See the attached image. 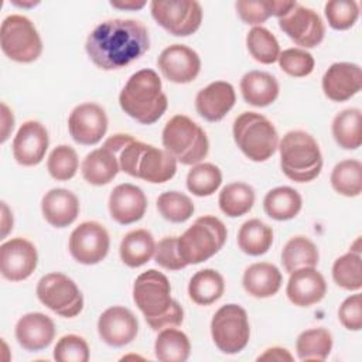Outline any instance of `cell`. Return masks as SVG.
<instances>
[{"instance_id": "cell-1", "label": "cell", "mask_w": 362, "mask_h": 362, "mask_svg": "<svg viewBox=\"0 0 362 362\" xmlns=\"http://www.w3.org/2000/svg\"><path fill=\"white\" fill-rule=\"evenodd\" d=\"M150 48L146 25L132 18H110L98 24L88 35L85 51L103 71H115L139 59Z\"/></svg>"}, {"instance_id": "cell-2", "label": "cell", "mask_w": 362, "mask_h": 362, "mask_svg": "<svg viewBox=\"0 0 362 362\" xmlns=\"http://www.w3.org/2000/svg\"><path fill=\"white\" fill-rule=\"evenodd\" d=\"M133 301L154 331L178 327L184 321V310L171 297V284L167 276L156 269H148L136 277Z\"/></svg>"}, {"instance_id": "cell-3", "label": "cell", "mask_w": 362, "mask_h": 362, "mask_svg": "<svg viewBox=\"0 0 362 362\" xmlns=\"http://www.w3.org/2000/svg\"><path fill=\"white\" fill-rule=\"evenodd\" d=\"M119 105L136 122L141 124L156 123L168 106L158 74L150 68L134 72L119 93Z\"/></svg>"}, {"instance_id": "cell-4", "label": "cell", "mask_w": 362, "mask_h": 362, "mask_svg": "<svg viewBox=\"0 0 362 362\" xmlns=\"http://www.w3.org/2000/svg\"><path fill=\"white\" fill-rule=\"evenodd\" d=\"M116 154L120 171L151 184L167 182L177 173V160L168 151L134 137Z\"/></svg>"}, {"instance_id": "cell-5", "label": "cell", "mask_w": 362, "mask_h": 362, "mask_svg": "<svg viewBox=\"0 0 362 362\" xmlns=\"http://www.w3.org/2000/svg\"><path fill=\"white\" fill-rule=\"evenodd\" d=\"M283 174L296 182H310L322 170V154L317 140L304 130H290L279 141Z\"/></svg>"}, {"instance_id": "cell-6", "label": "cell", "mask_w": 362, "mask_h": 362, "mask_svg": "<svg viewBox=\"0 0 362 362\" xmlns=\"http://www.w3.org/2000/svg\"><path fill=\"white\" fill-rule=\"evenodd\" d=\"M161 141L164 150L184 165L201 163L209 151L206 133L185 115H175L165 123Z\"/></svg>"}, {"instance_id": "cell-7", "label": "cell", "mask_w": 362, "mask_h": 362, "mask_svg": "<svg viewBox=\"0 0 362 362\" xmlns=\"http://www.w3.org/2000/svg\"><path fill=\"white\" fill-rule=\"evenodd\" d=\"M232 134L238 148L255 163L269 160L279 147L274 124L256 112L240 113L233 122Z\"/></svg>"}, {"instance_id": "cell-8", "label": "cell", "mask_w": 362, "mask_h": 362, "mask_svg": "<svg viewBox=\"0 0 362 362\" xmlns=\"http://www.w3.org/2000/svg\"><path fill=\"white\" fill-rule=\"evenodd\" d=\"M226 226L212 215H204L178 236V253L189 264H199L216 255L226 242Z\"/></svg>"}, {"instance_id": "cell-9", "label": "cell", "mask_w": 362, "mask_h": 362, "mask_svg": "<svg viewBox=\"0 0 362 362\" xmlns=\"http://www.w3.org/2000/svg\"><path fill=\"white\" fill-rule=\"evenodd\" d=\"M0 47L8 59L20 64L34 62L42 54V41L34 23L21 14H10L3 20Z\"/></svg>"}, {"instance_id": "cell-10", "label": "cell", "mask_w": 362, "mask_h": 362, "mask_svg": "<svg viewBox=\"0 0 362 362\" xmlns=\"http://www.w3.org/2000/svg\"><path fill=\"white\" fill-rule=\"evenodd\" d=\"M211 335L215 346L228 355L243 351L250 338L247 313L239 304H225L211 320Z\"/></svg>"}, {"instance_id": "cell-11", "label": "cell", "mask_w": 362, "mask_h": 362, "mask_svg": "<svg viewBox=\"0 0 362 362\" xmlns=\"http://www.w3.org/2000/svg\"><path fill=\"white\" fill-rule=\"evenodd\" d=\"M37 297L55 314L74 318L83 310V296L76 283L64 273H48L38 280Z\"/></svg>"}, {"instance_id": "cell-12", "label": "cell", "mask_w": 362, "mask_h": 362, "mask_svg": "<svg viewBox=\"0 0 362 362\" xmlns=\"http://www.w3.org/2000/svg\"><path fill=\"white\" fill-rule=\"evenodd\" d=\"M150 11L156 23L175 37L194 34L202 23V7L195 0H154Z\"/></svg>"}, {"instance_id": "cell-13", "label": "cell", "mask_w": 362, "mask_h": 362, "mask_svg": "<svg viewBox=\"0 0 362 362\" xmlns=\"http://www.w3.org/2000/svg\"><path fill=\"white\" fill-rule=\"evenodd\" d=\"M110 238L106 228L96 221L79 223L71 233L68 249L71 256L81 264H98L109 253Z\"/></svg>"}, {"instance_id": "cell-14", "label": "cell", "mask_w": 362, "mask_h": 362, "mask_svg": "<svg viewBox=\"0 0 362 362\" xmlns=\"http://www.w3.org/2000/svg\"><path fill=\"white\" fill-rule=\"evenodd\" d=\"M279 27L303 49L320 45L325 35V25L318 13L298 3L279 18Z\"/></svg>"}, {"instance_id": "cell-15", "label": "cell", "mask_w": 362, "mask_h": 362, "mask_svg": "<svg viewBox=\"0 0 362 362\" xmlns=\"http://www.w3.org/2000/svg\"><path fill=\"white\" fill-rule=\"evenodd\" d=\"M68 130L78 144H98L107 132V116L105 109L93 102L75 106L68 117Z\"/></svg>"}, {"instance_id": "cell-16", "label": "cell", "mask_w": 362, "mask_h": 362, "mask_svg": "<svg viewBox=\"0 0 362 362\" xmlns=\"http://www.w3.org/2000/svg\"><path fill=\"white\" fill-rule=\"evenodd\" d=\"M38 264L35 246L25 238H13L0 246V272L6 280L23 281Z\"/></svg>"}, {"instance_id": "cell-17", "label": "cell", "mask_w": 362, "mask_h": 362, "mask_svg": "<svg viewBox=\"0 0 362 362\" xmlns=\"http://www.w3.org/2000/svg\"><path fill=\"white\" fill-rule=\"evenodd\" d=\"M157 66L165 79L174 83H189L201 71V58L184 44H173L161 51Z\"/></svg>"}, {"instance_id": "cell-18", "label": "cell", "mask_w": 362, "mask_h": 362, "mask_svg": "<svg viewBox=\"0 0 362 362\" xmlns=\"http://www.w3.org/2000/svg\"><path fill=\"white\" fill-rule=\"evenodd\" d=\"M49 146V137L45 126L38 120H27L17 130L13 139V157L24 167L40 164Z\"/></svg>"}, {"instance_id": "cell-19", "label": "cell", "mask_w": 362, "mask_h": 362, "mask_svg": "<svg viewBox=\"0 0 362 362\" xmlns=\"http://www.w3.org/2000/svg\"><path fill=\"white\" fill-rule=\"evenodd\" d=\"M137 332L139 321L136 315L122 305L106 308L98 320V334L109 346H124L136 338Z\"/></svg>"}, {"instance_id": "cell-20", "label": "cell", "mask_w": 362, "mask_h": 362, "mask_svg": "<svg viewBox=\"0 0 362 362\" xmlns=\"http://www.w3.org/2000/svg\"><path fill=\"white\" fill-rule=\"evenodd\" d=\"M324 95L332 102H345L359 93L362 69L354 62H334L321 81Z\"/></svg>"}, {"instance_id": "cell-21", "label": "cell", "mask_w": 362, "mask_h": 362, "mask_svg": "<svg viewBox=\"0 0 362 362\" xmlns=\"http://www.w3.org/2000/svg\"><path fill=\"white\" fill-rule=\"evenodd\" d=\"M107 206L113 221L120 225H130L144 216L147 209V198L140 187L130 182H123L112 189Z\"/></svg>"}, {"instance_id": "cell-22", "label": "cell", "mask_w": 362, "mask_h": 362, "mask_svg": "<svg viewBox=\"0 0 362 362\" xmlns=\"http://www.w3.org/2000/svg\"><path fill=\"white\" fill-rule=\"evenodd\" d=\"M286 294L297 307H311L327 294V281L315 267H301L290 273Z\"/></svg>"}, {"instance_id": "cell-23", "label": "cell", "mask_w": 362, "mask_h": 362, "mask_svg": "<svg viewBox=\"0 0 362 362\" xmlns=\"http://www.w3.org/2000/svg\"><path fill=\"white\" fill-rule=\"evenodd\" d=\"M236 93L232 83L215 81L201 89L195 96L197 113L206 122L222 120L235 106Z\"/></svg>"}, {"instance_id": "cell-24", "label": "cell", "mask_w": 362, "mask_h": 362, "mask_svg": "<svg viewBox=\"0 0 362 362\" xmlns=\"http://www.w3.org/2000/svg\"><path fill=\"white\" fill-rule=\"evenodd\" d=\"M17 342L30 352L45 349L55 338L54 321L42 313H27L16 324Z\"/></svg>"}, {"instance_id": "cell-25", "label": "cell", "mask_w": 362, "mask_h": 362, "mask_svg": "<svg viewBox=\"0 0 362 362\" xmlns=\"http://www.w3.org/2000/svg\"><path fill=\"white\" fill-rule=\"evenodd\" d=\"M44 219L54 228L72 225L79 215L78 197L65 188H52L41 199Z\"/></svg>"}, {"instance_id": "cell-26", "label": "cell", "mask_w": 362, "mask_h": 362, "mask_svg": "<svg viewBox=\"0 0 362 362\" xmlns=\"http://www.w3.org/2000/svg\"><path fill=\"white\" fill-rule=\"evenodd\" d=\"M281 283V272L277 266L267 262L250 264L246 267L242 277L245 291L256 298H267L274 296L280 290Z\"/></svg>"}, {"instance_id": "cell-27", "label": "cell", "mask_w": 362, "mask_h": 362, "mask_svg": "<svg viewBox=\"0 0 362 362\" xmlns=\"http://www.w3.org/2000/svg\"><path fill=\"white\" fill-rule=\"evenodd\" d=\"M240 92L246 103L256 107L272 105L280 92L277 79L264 71H249L240 79Z\"/></svg>"}, {"instance_id": "cell-28", "label": "cell", "mask_w": 362, "mask_h": 362, "mask_svg": "<svg viewBox=\"0 0 362 362\" xmlns=\"http://www.w3.org/2000/svg\"><path fill=\"white\" fill-rule=\"evenodd\" d=\"M120 171L119 160L115 151L102 146L86 154L81 164V173L83 180L90 185H106Z\"/></svg>"}, {"instance_id": "cell-29", "label": "cell", "mask_w": 362, "mask_h": 362, "mask_svg": "<svg viewBox=\"0 0 362 362\" xmlns=\"http://www.w3.org/2000/svg\"><path fill=\"white\" fill-rule=\"evenodd\" d=\"M301 208L303 198L300 192L287 185L270 189L263 198V209L274 221H290L298 215Z\"/></svg>"}, {"instance_id": "cell-30", "label": "cell", "mask_w": 362, "mask_h": 362, "mask_svg": "<svg viewBox=\"0 0 362 362\" xmlns=\"http://www.w3.org/2000/svg\"><path fill=\"white\" fill-rule=\"evenodd\" d=\"M154 250L156 240L147 229H134L127 232L119 247L122 262L133 269L146 264L154 256Z\"/></svg>"}, {"instance_id": "cell-31", "label": "cell", "mask_w": 362, "mask_h": 362, "mask_svg": "<svg viewBox=\"0 0 362 362\" xmlns=\"http://www.w3.org/2000/svg\"><path fill=\"white\" fill-rule=\"evenodd\" d=\"M296 4L297 1H284V0H266V1L239 0L235 3V8L238 16L245 24L257 27V25H262L272 16L277 18L286 16Z\"/></svg>"}, {"instance_id": "cell-32", "label": "cell", "mask_w": 362, "mask_h": 362, "mask_svg": "<svg viewBox=\"0 0 362 362\" xmlns=\"http://www.w3.org/2000/svg\"><path fill=\"white\" fill-rule=\"evenodd\" d=\"M362 112L358 107L344 109L335 115L331 124L334 140L341 148L356 150L362 144Z\"/></svg>"}, {"instance_id": "cell-33", "label": "cell", "mask_w": 362, "mask_h": 362, "mask_svg": "<svg viewBox=\"0 0 362 362\" xmlns=\"http://www.w3.org/2000/svg\"><path fill=\"white\" fill-rule=\"evenodd\" d=\"M225 291V280L215 269L198 270L188 283V296L198 305L218 301Z\"/></svg>"}, {"instance_id": "cell-34", "label": "cell", "mask_w": 362, "mask_h": 362, "mask_svg": "<svg viewBox=\"0 0 362 362\" xmlns=\"http://www.w3.org/2000/svg\"><path fill=\"white\" fill-rule=\"evenodd\" d=\"M273 245V229L263 221L253 218L242 223L238 232V246L249 256H260Z\"/></svg>"}, {"instance_id": "cell-35", "label": "cell", "mask_w": 362, "mask_h": 362, "mask_svg": "<svg viewBox=\"0 0 362 362\" xmlns=\"http://www.w3.org/2000/svg\"><path fill=\"white\" fill-rule=\"evenodd\" d=\"M154 354L161 362H185L191 354V344L185 332L167 327L160 329L156 338Z\"/></svg>"}, {"instance_id": "cell-36", "label": "cell", "mask_w": 362, "mask_h": 362, "mask_svg": "<svg viewBox=\"0 0 362 362\" xmlns=\"http://www.w3.org/2000/svg\"><path fill=\"white\" fill-rule=\"evenodd\" d=\"M320 262V252L313 240L305 236H293L281 250V263L287 273L301 267H315Z\"/></svg>"}, {"instance_id": "cell-37", "label": "cell", "mask_w": 362, "mask_h": 362, "mask_svg": "<svg viewBox=\"0 0 362 362\" xmlns=\"http://www.w3.org/2000/svg\"><path fill=\"white\" fill-rule=\"evenodd\" d=\"M334 339L327 328H310L303 331L296 341L300 361H325L332 351Z\"/></svg>"}, {"instance_id": "cell-38", "label": "cell", "mask_w": 362, "mask_h": 362, "mask_svg": "<svg viewBox=\"0 0 362 362\" xmlns=\"http://www.w3.org/2000/svg\"><path fill=\"white\" fill-rule=\"evenodd\" d=\"M255 189L246 182L226 184L218 197L219 209L229 218H239L247 214L255 204Z\"/></svg>"}, {"instance_id": "cell-39", "label": "cell", "mask_w": 362, "mask_h": 362, "mask_svg": "<svg viewBox=\"0 0 362 362\" xmlns=\"http://www.w3.org/2000/svg\"><path fill=\"white\" fill-rule=\"evenodd\" d=\"M331 187L344 197H358L362 192V164L359 160L348 158L337 163L331 171Z\"/></svg>"}, {"instance_id": "cell-40", "label": "cell", "mask_w": 362, "mask_h": 362, "mask_svg": "<svg viewBox=\"0 0 362 362\" xmlns=\"http://www.w3.org/2000/svg\"><path fill=\"white\" fill-rule=\"evenodd\" d=\"M246 47L252 58L264 65L274 64L281 52L277 38L262 25L249 30L246 35Z\"/></svg>"}, {"instance_id": "cell-41", "label": "cell", "mask_w": 362, "mask_h": 362, "mask_svg": "<svg viewBox=\"0 0 362 362\" xmlns=\"http://www.w3.org/2000/svg\"><path fill=\"white\" fill-rule=\"evenodd\" d=\"M187 188L197 197H209L222 184V173L212 163H198L187 174Z\"/></svg>"}, {"instance_id": "cell-42", "label": "cell", "mask_w": 362, "mask_h": 362, "mask_svg": "<svg viewBox=\"0 0 362 362\" xmlns=\"http://www.w3.org/2000/svg\"><path fill=\"white\" fill-rule=\"evenodd\" d=\"M332 279L344 290L358 291L362 287V267L361 255L348 252L332 264Z\"/></svg>"}, {"instance_id": "cell-43", "label": "cell", "mask_w": 362, "mask_h": 362, "mask_svg": "<svg viewBox=\"0 0 362 362\" xmlns=\"http://www.w3.org/2000/svg\"><path fill=\"white\" fill-rule=\"evenodd\" d=\"M157 209L160 215L173 223H182L188 221L195 208L191 198L180 191H167L158 195Z\"/></svg>"}, {"instance_id": "cell-44", "label": "cell", "mask_w": 362, "mask_h": 362, "mask_svg": "<svg viewBox=\"0 0 362 362\" xmlns=\"http://www.w3.org/2000/svg\"><path fill=\"white\" fill-rule=\"evenodd\" d=\"M79 167V158L74 147L68 144L57 146L48 156L47 170L57 181H68L75 177Z\"/></svg>"}, {"instance_id": "cell-45", "label": "cell", "mask_w": 362, "mask_h": 362, "mask_svg": "<svg viewBox=\"0 0 362 362\" xmlns=\"http://www.w3.org/2000/svg\"><path fill=\"white\" fill-rule=\"evenodd\" d=\"M328 25L337 31L349 30L359 18V4L354 0H331L324 6Z\"/></svg>"}, {"instance_id": "cell-46", "label": "cell", "mask_w": 362, "mask_h": 362, "mask_svg": "<svg viewBox=\"0 0 362 362\" xmlns=\"http://www.w3.org/2000/svg\"><path fill=\"white\" fill-rule=\"evenodd\" d=\"M279 65L283 72L293 78L308 76L314 71V57L303 48H287L279 55Z\"/></svg>"}, {"instance_id": "cell-47", "label": "cell", "mask_w": 362, "mask_h": 362, "mask_svg": "<svg viewBox=\"0 0 362 362\" xmlns=\"http://www.w3.org/2000/svg\"><path fill=\"white\" fill-rule=\"evenodd\" d=\"M89 356L88 342L76 334L61 337L54 348V359L58 362H88Z\"/></svg>"}, {"instance_id": "cell-48", "label": "cell", "mask_w": 362, "mask_h": 362, "mask_svg": "<svg viewBox=\"0 0 362 362\" xmlns=\"http://www.w3.org/2000/svg\"><path fill=\"white\" fill-rule=\"evenodd\" d=\"M178 236H165L158 243H156L154 260L165 270H181L187 267V263L181 259L178 253Z\"/></svg>"}, {"instance_id": "cell-49", "label": "cell", "mask_w": 362, "mask_h": 362, "mask_svg": "<svg viewBox=\"0 0 362 362\" xmlns=\"http://www.w3.org/2000/svg\"><path fill=\"white\" fill-rule=\"evenodd\" d=\"M339 322L349 331L362 328V297L359 293L346 297L338 308Z\"/></svg>"}, {"instance_id": "cell-50", "label": "cell", "mask_w": 362, "mask_h": 362, "mask_svg": "<svg viewBox=\"0 0 362 362\" xmlns=\"http://www.w3.org/2000/svg\"><path fill=\"white\" fill-rule=\"evenodd\" d=\"M293 355L281 346H272L267 348L262 355L257 356V361H277V362H284V361H293Z\"/></svg>"}, {"instance_id": "cell-51", "label": "cell", "mask_w": 362, "mask_h": 362, "mask_svg": "<svg viewBox=\"0 0 362 362\" xmlns=\"http://www.w3.org/2000/svg\"><path fill=\"white\" fill-rule=\"evenodd\" d=\"M0 120H1V139H0V141L4 143L10 137L11 132L14 129V116H13V112L8 109V106L6 103H1V119Z\"/></svg>"}, {"instance_id": "cell-52", "label": "cell", "mask_w": 362, "mask_h": 362, "mask_svg": "<svg viewBox=\"0 0 362 362\" xmlns=\"http://www.w3.org/2000/svg\"><path fill=\"white\" fill-rule=\"evenodd\" d=\"M109 4L113 8H119V10H129V11H137L140 8H143L147 3L144 0H112L109 1Z\"/></svg>"}, {"instance_id": "cell-53", "label": "cell", "mask_w": 362, "mask_h": 362, "mask_svg": "<svg viewBox=\"0 0 362 362\" xmlns=\"http://www.w3.org/2000/svg\"><path fill=\"white\" fill-rule=\"evenodd\" d=\"M11 229H13V214L8 205L3 201L1 202V239H4Z\"/></svg>"}, {"instance_id": "cell-54", "label": "cell", "mask_w": 362, "mask_h": 362, "mask_svg": "<svg viewBox=\"0 0 362 362\" xmlns=\"http://www.w3.org/2000/svg\"><path fill=\"white\" fill-rule=\"evenodd\" d=\"M11 4H14V6H17V7L28 8V7H34V6L40 4V1H34V0H30V1H18V0H11Z\"/></svg>"}, {"instance_id": "cell-55", "label": "cell", "mask_w": 362, "mask_h": 362, "mask_svg": "<svg viewBox=\"0 0 362 362\" xmlns=\"http://www.w3.org/2000/svg\"><path fill=\"white\" fill-rule=\"evenodd\" d=\"M349 252H354V253H359V255H361V238H359V236L356 238L355 243H354V245H351Z\"/></svg>"}]
</instances>
